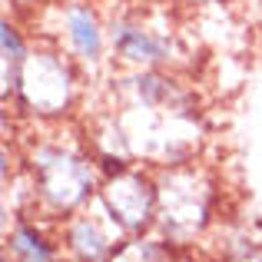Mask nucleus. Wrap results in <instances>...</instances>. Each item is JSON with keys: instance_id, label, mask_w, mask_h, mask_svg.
I'll return each instance as SVG.
<instances>
[{"instance_id": "obj_1", "label": "nucleus", "mask_w": 262, "mask_h": 262, "mask_svg": "<svg viewBox=\"0 0 262 262\" xmlns=\"http://www.w3.org/2000/svg\"><path fill=\"white\" fill-rule=\"evenodd\" d=\"M50 133H37L27 143L24 179L33 196V212L43 219L63 223L67 216L93 206L103 183V169L96 163L83 126H47Z\"/></svg>"}, {"instance_id": "obj_2", "label": "nucleus", "mask_w": 262, "mask_h": 262, "mask_svg": "<svg viewBox=\"0 0 262 262\" xmlns=\"http://www.w3.org/2000/svg\"><path fill=\"white\" fill-rule=\"evenodd\" d=\"M90 77L50 40H33L7 110L33 126H67L80 116Z\"/></svg>"}, {"instance_id": "obj_3", "label": "nucleus", "mask_w": 262, "mask_h": 262, "mask_svg": "<svg viewBox=\"0 0 262 262\" xmlns=\"http://www.w3.org/2000/svg\"><path fill=\"white\" fill-rule=\"evenodd\" d=\"M106 30L113 67L120 70H183L189 47L166 17V7L106 4Z\"/></svg>"}, {"instance_id": "obj_4", "label": "nucleus", "mask_w": 262, "mask_h": 262, "mask_svg": "<svg viewBox=\"0 0 262 262\" xmlns=\"http://www.w3.org/2000/svg\"><path fill=\"white\" fill-rule=\"evenodd\" d=\"M33 37L57 43L90 80H100L113 67L106 7L100 0H43Z\"/></svg>"}, {"instance_id": "obj_5", "label": "nucleus", "mask_w": 262, "mask_h": 262, "mask_svg": "<svg viewBox=\"0 0 262 262\" xmlns=\"http://www.w3.org/2000/svg\"><path fill=\"white\" fill-rule=\"evenodd\" d=\"M156 186H160L156 232L173 246H192L216 223L219 186L206 166L186 163V166L156 169Z\"/></svg>"}, {"instance_id": "obj_6", "label": "nucleus", "mask_w": 262, "mask_h": 262, "mask_svg": "<svg viewBox=\"0 0 262 262\" xmlns=\"http://www.w3.org/2000/svg\"><path fill=\"white\" fill-rule=\"evenodd\" d=\"M93 203L123 232V239L146 236V232L156 229V216H160L156 169L143 166V163H133V166L116 169V173H106Z\"/></svg>"}, {"instance_id": "obj_7", "label": "nucleus", "mask_w": 262, "mask_h": 262, "mask_svg": "<svg viewBox=\"0 0 262 262\" xmlns=\"http://www.w3.org/2000/svg\"><path fill=\"white\" fill-rule=\"evenodd\" d=\"M106 96L116 110H196V90L179 70H116L106 77Z\"/></svg>"}, {"instance_id": "obj_8", "label": "nucleus", "mask_w": 262, "mask_h": 262, "mask_svg": "<svg viewBox=\"0 0 262 262\" xmlns=\"http://www.w3.org/2000/svg\"><path fill=\"white\" fill-rule=\"evenodd\" d=\"M57 232L67 262H110L123 243V232L103 216L96 203L57 223Z\"/></svg>"}, {"instance_id": "obj_9", "label": "nucleus", "mask_w": 262, "mask_h": 262, "mask_svg": "<svg viewBox=\"0 0 262 262\" xmlns=\"http://www.w3.org/2000/svg\"><path fill=\"white\" fill-rule=\"evenodd\" d=\"M7 239V256L13 262H67L63 243L53 219L43 216H17L13 226L4 232Z\"/></svg>"}, {"instance_id": "obj_10", "label": "nucleus", "mask_w": 262, "mask_h": 262, "mask_svg": "<svg viewBox=\"0 0 262 262\" xmlns=\"http://www.w3.org/2000/svg\"><path fill=\"white\" fill-rule=\"evenodd\" d=\"M33 40L37 37H30L20 20L13 17L0 20V90H4V103H10L13 90H17L20 70H24L27 57L33 50Z\"/></svg>"}, {"instance_id": "obj_11", "label": "nucleus", "mask_w": 262, "mask_h": 262, "mask_svg": "<svg viewBox=\"0 0 262 262\" xmlns=\"http://www.w3.org/2000/svg\"><path fill=\"white\" fill-rule=\"evenodd\" d=\"M110 262H173V243L163 239L160 232H146V236H129L120 243Z\"/></svg>"}, {"instance_id": "obj_12", "label": "nucleus", "mask_w": 262, "mask_h": 262, "mask_svg": "<svg viewBox=\"0 0 262 262\" xmlns=\"http://www.w3.org/2000/svg\"><path fill=\"white\" fill-rule=\"evenodd\" d=\"M229 262H262V249H243V252H236Z\"/></svg>"}, {"instance_id": "obj_13", "label": "nucleus", "mask_w": 262, "mask_h": 262, "mask_svg": "<svg viewBox=\"0 0 262 262\" xmlns=\"http://www.w3.org/2000/svg\"><path fill=\"white\" fill-rule=\"evenodd\" d=\"M123 4H136V7H169V0H123Z\"/></svg>"}, {"instance_id": "obj_14", "label": "nucleus", "mask_w": 262, "mask_h": 262, "mask_svg": "<svg viewBox=\"0 0 262 262\" xmlns=\"http://www.w3.org/2000/svg\"><path fill=\"white\" fill-rule=\"evenodd\" d=\"M186 4H196V7H203V4H226V0H186Z\"/></svg>"}, {"instance_id": "obj_15", "label": "nucleus", "mask_w": 262, "mask_h": 262, "mask_svg": "<svg viewBox=\"0 0 262 262\" xmlns=\"http://www.w3.org/2000/svg\"><path fill=\"white\" fill-rule=\"evenodd\" d=\"M4 262H13V259H10V256H4Z\"/></svg>"}]
</instances>
